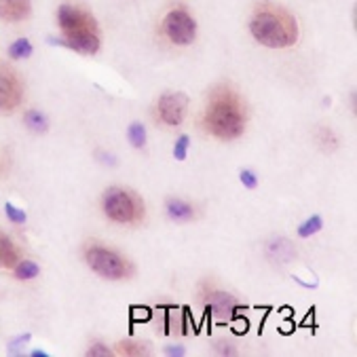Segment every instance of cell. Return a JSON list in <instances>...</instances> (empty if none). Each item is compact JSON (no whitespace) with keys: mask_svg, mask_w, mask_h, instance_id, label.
Returning a JSON list of instances; mask_svg holds the SVG:
<instances>
[{"mask_svg":"<svg viewBox=\"0 0 357 357\" xmlns=\"http://www.w3.org/2000/svg\"><path fill=\"white\" fill-rule=\"evenodd\" d=\"M246 123H248V112L239 94L228 85H218L210 94V100H207L203 112L205 131L222 142H230L244 136Z\"/></svg>","mask_w":357,"mask_h":357,"instance_id":"6da1fadb","label":"cell"},{"mask_svg":"<svg viewBox=\"0 0 357 357\" xmlns=\"http://www.w3.org/2000/svg\"><path fill=\"white\" fill-rule=\"evenodd\" d=\"M250 32L264 47L288 49L299 43V21L288 9L273 3H262L254 9Z\"/></svg>","mask_w":357,"mask_h":357,"instance_id":"7a4b0ae2","label":"cell"},{"mask_svg":"<svg viewBox=\"0 0 357 357\" xmlns=\"http://www.w3.org/2000/svg\"><path fill=\"white\" fill-rule=\"evenodd\" d=\"M57 23L64 39L53 45H64L83 55H96L100 51V32L94 15L78 7L62 5L57 9Z\"/></svg>","mask_w":357,"mask_h":357,"instance_id":"3957f363","label":"cell"},{"mask_svg":"<svg viewBox=\"0 0 357 357\" xmlns=\"http://www.w3.org/2000/svg\"><path fill=\"white\" fill-rule=\"evenodd\" d=\"M102 212L116 224L138 226L146 216V205L136 191L125 186H110L102 195Z\"/></svg>","mask_w":357,"mask_h":357,"instance_id":"277c9868","label":"cell"},{"mask_svg":"<svg viewBox=\"0 0 357 357\" xmlns=\"http://www.w3.org/2000/svg\"><path fill=\"white\" fill-rule=\"evenodd\" d=\"M85 262L96 275L110 281H121L131 275L129 260L123 254H118L116 250H110L100 244L85 248Z\"/></svg>","mask_w":357,"mask_h":357,"instance_id":"5b68a950","label":"cell"},{"mask_svg":"<svg viewBox=\"0 0 357 357\" xmlns=\"http://www.w3.org/2000/svg\"><path fill=\"white\" fill-rule=\"evenodd\" d=\"M163 34L177 47H188L191 43H195L197 23L186 9H171L163 17Z\"/></svg>","mask_w":357,"mask_h":357,"instance_id":"8992f818","label":"cell"},{"mask_svg":"<svg viewBox=\"0 0 357 357\" xmlns=\"http://www.w3.org/2000/svg\"><path fill=\"white\" fill-rule=\"evenodd\" d=\"M23 98V83L9 64L0 62V110L13 112Z\"/></svg>","mask_w":357,"mask_h":357,"instance_id":"52a82bcc","label":"cell"},{"mask_svg":"<svg viewBox=\"0 0 357 357\" xmlns=\"http://www.w3.org/2000/svg\"><path fill=\"white\" fill-rule=\"evenodd\" d=\"M186 110H188V98L180 91H169L163 94L157 102V112L159 118L169 125V127H177L184 123L186 118Z\"/></svg>","mask_w":357,"mask_h":357,"instance_id":"ba28073f","label":"cell"},{"mask_svg":"<svg viewBox=\"0 0 357 357\" xmlns=\"http://www.w3.org/2000/svg\"><path fill=\"white\" fill-rule=\"evenodd\" d=\"M165 210H167V216H169L173 222H191V220H195V216H197L195 205L188 203V201H184V199H177V197H169V199H167Z\"/></svg>","mask_w":357,"mask_h":357,"instance_id":"9c48e42d","label":"cell"},{"mask_svg":"<svg viewBox=\"0 0 357 357\" xmlns=\"http://www.w3.org/2000/svg\"><path fill=\"white\" fill-rule=\"evenodd\" d=\"M30 0H0V17L5 21H23L30 17Z\"/></svg>","mask_w":357,"mask_h":357,"instance_id":"30bf717a","label":"cell"},{"mask_svg":"<svg viewBox=\"0 0 357 357\" xmlns=\"http://www.w3.org/2000/svg\"><path fill=\"white\" fill-rule=\"evenodd\" d=\"M19 262V250L13 244V239L0 230V269H13Z\"/></svg>","mask_w":357,"mask_h":357,"instance_id":"8fae6325","label":"cell"},{"mask_svg":"<svg viewBox=\"0 0 357 357\" xmlns=\"http://www.w3.org/2000/svg\"><path fill=\"white\" fill-rule=\"evenodd\" d=\"M23 123L30 131H34V133H47L49 129V121H47V116L39 110H25L23 114Z\"/></svg>","mask_w":357,"mask_h":357,"instance_id":"7c38bea8","label":"cell"},{"mask_svg":"<svg viewBox=\"0 0 357 357\" xmlns=\"http://www.w3.org/2000/svg\"><path fill=\"white\" fill-rule=\"evenodd\" d=\"M315 140H317V146L321 148L323 153H334L336 146H338V138L334 133L332 127H319L317 133H315Z\"/></svg>","mask_w":357,"mask_h":357,"instance_id":"4fadbf2b","label":"cell"},{"mask_svg":"<svg viewBox=\"0 0 357 357\" xmlns=\"http://www.w3.org/2000/svg\"><path fill=\"white\" fill-rule=\"evenodd\" d=\"M210 305H212V309L216 311V315L224 317V315H230V313H232L235 301H232V296H228V294L214 292V294H210Z\"/></svg>","mask_w":357,"mask_h":357,"instance_id":"5bb4252c","label":"cell"},{"mask_svg":"<svg viewBox=\"0 0 357 357\" xmlns=\"http://www.w3.org/2000/svg\"><path fill=\"white\" fill-rule=\"evenodd\" d=\"M13 273L17 279L21 281H30V279H34L41 275V266L34 262V260H19L15 266H13Z\"/></svg>","mask_w":357,"mask_h":357,"instance_id":"9a60e30c","label":"cell"},{"mask_svg":"<svg viewBox=\"0 0 357 357\" xmlns=\"http://www.w3.org/2000/svg\"><path fill=\"white\" fill-rule=\"evenodd\" d=\"M127 140L131 142L133 148H138V151H140V148L146 146V127L142 123H138V121L131 123L129 129H127Z\"/></svg>","mask_w":357,"mask_h":357,"instance_id":"2e32d148","label":"cell"},{"mask_svg":"<svg viewBox=\"0 0 357 357\" xmlns=\"http://www.w3.org/2000/svg\"><path fill=\"white\" fill-rule=\"evenodd\" d=\"M32 51H34L32 43H30L28 39H19L9 47V57L11 59H25V57L32 55Z\"/></svg>","mask_w":357,"mask_h":357,"instance_id":"e0dca14e","label":"cell"},{"mask_svg":"<svg viewBox=\"0 0 357 357\" xmlns=\"http://www.w3.org/2000/svg\"><path fill=\"white\" fill-rule=\"evenodd\" d=\"M321 226H323V220H321V216H311L307 222H303L301 226H299V235L303 237V239H307V237H311V235H315V232H319L321 230Z\"/></svg>","mask_w":357,"mask_h":357,"instance_id":"ac0fdd59","label":"cell"},{"mask_svg":"<svg viewBox=\"0 0 357 357\" xmlns=\"http://www.w3.org/2000/svg\"><path fill=\"white\" fill-rule=\"evenodd\" d=\"M188 146H191V138L188 136H180L173 146V157L177 161H184L186 159V153H188Z\"/></svg>","mask_w":357,"mask_h":357,"instance_id":"d6986e66","label":"cell"},{"mask_svg":"<svg viewBox=\"0 0 357 357\" xmlns=\"http://www.w3.org/2000/svg\"><path fill=\"white\" fill-rule=\"evenodd\" d=\"M116 347H118L116 351L121 355H144L146 353V349L142 345H138V343H125L123 340V343H118Z\"/></svg>","mask_w":357,"mask_h":357,"instance_id":"ffe728a7","label":"cell"},{"mask_svg":"<svg viewBox=\"0 0 357 357\" xmlns=\"http://www.w3.org/2000/svg\"><path fill=\"white\" fill-rule=\"evenodd\" d=\"M5 212H7V218L11 220V222H15V224H23L25 222V212L23 210H19V207H15L13 203H7L5 205Z\"/></svg>","mask_w":357,"mask_h":357,"instance_id":"44dd1931","label":"cell"},{"mask_svg":"<svg viewBox=\"0 0 357 357\" xmlns=\"http://www.w3.org/2000/svg\"><path fill=\"white\" fill-rule=\"evenodd\" d=\"M241 184H244L246 188L254 191V188L258 186V175H256L252 169H244V171H241Z\"/></svg>","mask_w":357,"mask_h":357,"instance_id":"7402d4cb","label":"cell"},{"mask_svg":"<svg viewBox=\"0 0 357 357\" xmlns=\"http://www.w3.org/2000/svg\"><path fill=\"white\" fill-rule=\"evenodd\" d=\"M9 169H11V161H9V157H7L5 153H0V180H3V177L9 173Z\"/></svg>","mask_w":357,"mask_h":357,"instance_id":"603a6c76","label":"cell"},{"mask_svg":"<svg viewBox=\"0 0 357 357\" xmlns=\"http://www.w3.org/2000/svg\"><path fill=\"white\" fill-rule=\"evenodd\" d=\"M89 355H112V351L110 349H104V345H94L91 349H89Z\"/></svg>","mask_w":357,"mask_h":357,"instance_id":"cb8c5ba5","label":"cell"},{"mask_svg":"<svg viewBox=\"0 0 357 357\" xmlns=\"http://www.w3.org/2000/svg\"><path fill=\"white\" fill-rule=\"evenodd\" d=\"M98 157L102 159V163H104V165H114V163H116V161H114V157H112V155H106L104 151H98Z\"/></svg>","mask_w":357,"mask_h":357,"instance_id":"d4e9b609","label":"cell"}]
</instances>
